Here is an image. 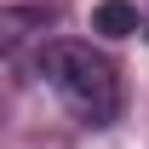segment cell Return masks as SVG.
<instances>
[{
    "instance_id": "obj_1",
    "label": "cell",
    "mask_w": 149,
    "mask_h": 149,
    "mask_svg": "<svg viewBox=\"0 0 149 149\" xmlns=\"http://www.w3.org/2000/svg\"><path fill=\"white\" fill-rule=\"evenodd\" d=\"M40 74L46 86L63 97V109L86 126H109L120 115V74L92 40H46L40 52Z\"/></svg>"
},
{
    "instance_id": "obj_2",
    "label": "cell",
    "mask_w": 149,
    "mask_h": 149,
    "mask_svg": "<svg viewBox=\"0 0 149 149\" xmlns=\"http://www.w3.org/2000/svg\"><path fill=\"white\" fill-rule=\"evenodd\" d=\"M46 23H52L46 6H0V63H17L29 46H40Z\"/></svg>"
},
{
    "instance_id": "obj_3",
    "label": "cell",
    "mask_w": 149,
    "mask_h": 149,
    "mask_svg": "<svg viewBox=\"0 0 149 149\" xmlns=\"http://www.w3.org/2000/svg\"><path fill=\"white\" fill-rule=\"evenodd\" d=\"M92 29L109 35V40H126V35L143 29V12H138L132 0H97V6H92Z\"/></svg>"
}]
</instances>
